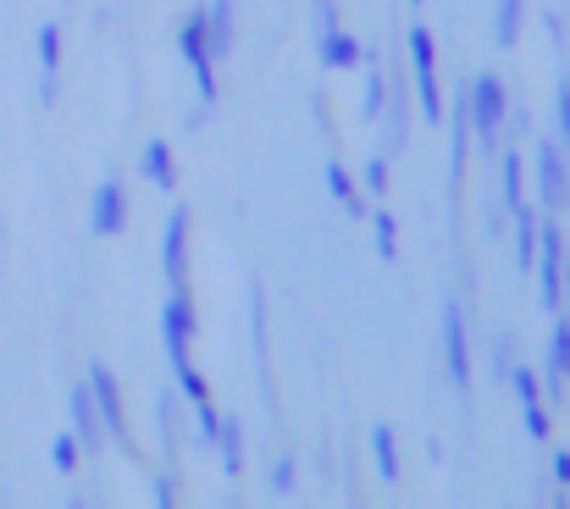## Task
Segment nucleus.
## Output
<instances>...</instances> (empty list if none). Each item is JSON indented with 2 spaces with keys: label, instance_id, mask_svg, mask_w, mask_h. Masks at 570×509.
<instances>
[{
  "label": "nucleus",
  "instance_id": "9b49d317",
  "mask_svg": "<svg viewBox=\"0 0 570 509\" xmlns=\"http://www.w3.org/2000/svg\"><path fill=\"white\" fill-rule=\"evenodd\" d=\"M67 415H72V438L84 443V454H95L100 443H106V427H100V410H95V393H89V382H72Z\"/></svg>",
  "mask_w": 570,
  "mask_h": 509
},
{
  "label": "nucleus",
  "instance_id": "f03ea898",
  "mask_svg": "<svg viewBox=\"0 0 570 509\" xmlns=\"http://www.w3.org/2000/svg\"><path fill=\"white\" fill-rule=\"evenodd\" d=\"M404 45H410V78H416L421 111H427V122H443V89H438V39H432V28H427V23H410Z\"/></svg>",
  "mask_w": 570,
  "mask_h": 509
},
{
  "label": "nucleus",
  "instance_id": "dca6fc26",
  "mask_svg": "<svg viewBox=\"0 0 570 509\" xmlns=\"http://www.w3.org/2000/svg\"><path fill=\"white\" fill-rule=\"evenodd\" d=\"M205 45H211L216 61H227V50H233V0H211L205 6Z\"/></svg>",
  "mask_w": 570,
  "mask_h": 509
},
{
  "label": "nucleus",
  "instance_id": "c9c22d12",
  "mask_svg": "<svg viewBox=\"0 0 570 509\" xmlns=\"http://www.w3.org/2000/svg\"><path fill=\"white\" fill-rule=\"evenodd\" d=\"M410 6H421V0H410Z\"/></svg>",
  "mask_w": 570,
  "mask_h": 509
},
{
  "label": "nucleus",
  "instance_id": "bb28decb",
  "mask_svg": "<svg viewBox=\"0 0 570 509\" xmlns=\"http://www.w3.org/2000/svg\"><path fill=\"white\" fill-rule=\"evenodd\" d=\"M521 415H526V432H532L537 443H548V438H554V421H548V404H543V399L521 404Z\"/></svg>",
  "mask_w": 570,
  "mask_h": 509
},
{
  "label": "nucleus",
  "instance_id": "cd10ccee",
  "mask_svg": "<svg viewBox=\"0 0 570 509\" xmlns=\"http://www.w3.org/2000/svg\"><path fill=\"white\" fill-rule=\"evenodd\" d=\"M294 482H299V471H294V454H283V460L272 465V493H277V498H288V493H294Z\"/></svg>",
  "mask_w": 570,
  "mask_h": 509
},
{
  "label": "nucleus",
  "instance_id": "473e14b6",
  "mask_svg": "<svg viewBox=\"0 0 570 509\" xmlns=\"http://www.w3.org/2000/svg\"><path fill=\"white\" fill-rule=\"evenodd\" d=\"M543 28H548L554 45H565V39H570V28H565V17H559V12H543Z\"/></svg>",
  "mask_w": 570,
  "mask_h": 509
},
{
  "label": "nucleus",
  "instance_id": "9d476101",
  "mask_svg": "<svg viewBox=\"0 0 570 509\" xmlns=\"http://www.w3.org/2000/svg\"><path fill=\"white\" fill-rule=\"evenodd\" d=\"M250 344H255V371H261V399L277 404V382H272V327H266V288H261V277H250Z\"/></svg>",
  "mask_w": 570,
  "mask_h": 509
},
{
  "label": "nucleus",
  "instance_id": "b1692460",
  "mask_svg": "<svg viewBox=\"0 0 570 509\" xmlns=\"http://www.w3.org/2000/svg\"><path fill=\"white\" fill-rule=\"evenodd\" d=\"M78 460H84V443L72 438V432H56V438H50V471L72 476V471H78Z\"/></svg>",
  "mask_w": 570,
  "mask_h": 509
},
{
  "label": "nucleus",
  "instance_id": "e433bc0d",
  "mask_svg": "<svg viewBox=\"0 0 570 509\" xmlns=\"http://www.w3.org/2000/svg\"><path fill=\"white\" fill-rule=\"evenodd\" d=\"M565 382H570V377H565Z\"/></svg>",
  "mask_w": 570,
  "mask_h": 509
},
{
  "label": "nucleus",
  "instance_id": "6ab92c4d",
  "mask_svg": "<svg viewBox=\"0 0 570 509\" xmlns=\"http://www.w3.org/2000/svg\"><path fill=\"white\" fill-rule=\"evenodd\" d=\"M360 72H366V106H360V117H366V122H377L382 100H388V78H382V56L360 50Z\"/></svg>",
  "mask_w": 570,
  "mask_h": 509
},
{
  "label": "nucleus",
  "instance_id": "1a4fd4ad",
  "mask_svg": "<svg viewBox=\"0 0 570 509\" xmlns=\"http://www.w3.org/2000/svg\"><path fill=\"white\" fill-rule=\"evenodd\" d=\"M122 227H128V189H122V178H100L89 194V233L117 238Z\"/></svg>",
  "mask_w": 570,
  "mask_h": 509
},
{
  "label": "nucleus",
  "instance_id": "2f4dec72",
  "mask_svg": "<svg viewBox=\"0 0 570 509\" xmlns=\"http://www.w3.org/2000/svg\"><path fill=\"white\" fill-rule=\"evenodd\" d=\"M554 487H559V504L570 493V449H554Z\"/></svg>",
  "mask_w": 570,
  "mask_h": 509
},
{
  "label": "nucleus",
  "instance_id": "72a5a7b5",
  "mask_svg": "<svg viewBox=\"0 0 570 509\" xmlns=\"http://www.w3.org/2000/svg\"><path fill=\"white\" fill-rule=\"evenodd\" d=\"M493 371H499V382H504V377H510V349H504V344H499V349H493Z\"/></svg>",
  "mask_w": 570,
  "mask_h": 509
},
{
  "label": "nucleus",
  "instance_id": "20e7f679",
  "mask_svg": "<svg viewBox=\"0 0 570 509\" xmlns=\"http://www.w3.org/2000/svg\"><path fill=\"white\" fill-rule=\"evenodd\" d=\"M178 50H183V61H189V72H194L200 106L211 111V106H216V56H211V45H205V6H194V12L183 17V28H178Z\"/></svg>",
  "mask_w": 570,
  "mask_h": 509
},
{
  "label": "nucleus",
  "instance_id": "f704fd0d",
  "mask_svg": "<svg viewBox=\"0 0 570 509\" xmlns=\"http://www.w3.org/2000/svg\"><path fill=\"white\" fill-rule=\"evenodd\" d=\"M565 305H570V244H565Z\"/></svg>",
  "mask_w": 570,
  "mask_h": 509
},
{
  "label": "nucleus",
  "instance_id": "ddd939ff",
  "mask_svg": "<svg viewBox=\"0 0 570 509\" xmlns=\"http://www.w3.org/2000/svg\"><path fill=\"white\" fill-rule=\"evenodd\" d=\"M316 39H321V67H333V72H349V67H360V39L349 34V28H316Z\"/></svg>",
  "mask_w": 570,
  "mask_h": 509
},
{
  "label": "nucleus",
  "instance_id": "423d86ee",
  "mask_svg": "<svg viewBox=\"0 0 570 509\" xmlns=\"http://www.w3.org/2000/svg\"><path fill=\"white\" fill-rule=\"evenodd\" d=\"M532 166H537V200H543L548 211H565L570 205V161H565V150H559V139H537Z\"/></svg>",
  "mask_w": 570,
  "mask_h": 509
},
{
  "label": "nucleus",
  "instance_id": "0eeeda50",
  "mask_svg": "<svg viewBox=\"0 0 570 509\" xmlns=\"http://www.w3.org/2000/svg\"><path fill=\"white\" fill-rule=\"evenodd\" d=\"M189 205H178V211L167 216V233H161V277H167L172 294H183L189 288Z\"/></svg>",
  "mask_w": 570,
  "mask_h": 509
},
{
  "label": "nucleus",
  "instance_id": "2eb2a0df",
  "mask_svg": "<svg viewBox=\"0 0 570 509\" xmlns=\"http://www.w3.org/2000/svg\"><path fill=\"white\" fill-rule=\"evenodd\" d=\"M216 454H222V471L227 476H244V421L238 415H222L216 421Z\"/></svg>",
  "mask_w": 570,
  "mask_h": 509
},
{
  "label": "nucleus",
  "instance_id": "f8f14e48",
  "mask_svg": "<svg viewBox=\"0 0 570 509\" xmlns=\"http://www.w3.org/2000/svg\"><path fill=\"white\" fill-rule=\"evenodd\" d=\"M565 377H570V316L565 310H554V332H548V360H543V388L565 393Z\"/></svg>",
  "mask_w": 570,
  "mask_h": 509
},
{
  "label": "nucleus",
  "instance_id": "c756f323",
  "mask_svg": "<svg viewBox=\"0 0 570 509\" xmlns=\"http://www.w3.org/2000/svg\"><path fill=\"white\" fill-rule=\"evenodd\" d=\"M194 415H200V443H211V438H216V421H222V410H216L211 399H200V404H194Z\"/></svg>",
  "mask_w": 570,
  "mask_h": 509
},
{
  "label": "nucleus",
  "instance_id": "a211bd4d",
  "mask_svg": "<svg viewBox=\"0 0 570 509\" xmlns=\"http://www.w3.org/2000/svg\"><path fill=\"white\" fill-rule=\"evenodd\" d=\"M155 432L167 438V454H178V443H183V415H178V393H172V388L155 393Z\"/></svg>",
  "mask_w": 570,
  "mask_h": 509
},
{
  "label": "nucleus",
  "instance_id": "f257e3e1",
  "mask_svg": "<svg viewBox=\"0 0 570 509\" xmlns=\"http://www.w3.org/2000/svg\"><path fill=\"white\" fill-rule=\"evenodd\" d=\"M465 111H471V128H476V155L499 161V133H504V117H510V89H504L499 72L465 78Z\"/></svg>",
  "mask_w": 570,
  "mask_h": 509
},
{
  "label": "nucleus",
  "instance_id": "4468645a",
  "mask_svg": "<svg viewBox=\"0 0 570 509\" xmlns=\"http://www.w3.org/2000/svg\"><path fill=\"white\" fill-rule=\"evenodd\" d=\"M139 166H144V178H150L161 194L178 189V161H172V144H167V139H150V144H144Z\"/></svg>",
  "mask_w": 570,
  "mask_h": 509
},
{
  "label": "nucleus",
  "instance_id": "7c9ffc66",
  "mask_svg": "<svg viewBox=\"0 0 570 509\" xmlns=\"http://www.w3.org/2000/svg\"><path fill=\"white\" fill-rule=\"evenodd\" d=\"M150 493H155V504H161V509H172V504H178V476H155Z\"/></svg>",
  "mask_w": 570,
  "mask_h": 509
},
{
  "label": "nucleus",
  "instance_id": "39448f33",
  "mask_svg": "<svg viewBox=\"0 0 570 509\" xmlns=\"http://www.w3.org/2000/svg\"><path fill=\"white\" fill-rule=\"evenodd\" d=\"M537 299H543V310H559L565 305V238H559L554 222H537Z\"/></svg>",
  "mask_w": 570,
  "mask_h": 509
},
{
  "label": "nucleus",
  "instance_id": "7ed1b4c3",
  "mask_svg": "<svg viewBox=\"0 0 570 509\" xmlns=\"http://www.w3.org/2000/svg\"><path fill=\"white\" fill-rule=\"evenodd\" d=\"M84 382H89V393H95V410H100V427H106V438H117V449L133 460L139 449H133L128 410H122V388H117V377H111V366H106V360H89Z\"/></svg>",
  "mask_w": 570,
  "mask_h": 509
},
{
  "label": "nucleus",
  "instance_id": "c85d7f7f",
  "mask_svg": "<svg viewBox=\"0 0 570 509\" xmlns=\"http://www.w3.org/2000/svg\"><path fill=\"white\" fill-rule=\"evenodd\" d=\"M366 194H377V200L388 194V155H371L366 161Z\"/></svg>",
  "mask_w": 570,
  "mask_h": 509
},
{
  "label": "nucleus",
  "instance_id": "a878e982",
  "mask_svg": "<svg viewBox=\"0 0 570 509\" xmlns=\"http://www.w3.org/2000/svg\"><path fill=\"white\" fill-rule=\"evenodd\" d=\"M554 122H559V144H565V161H570V78L554 83Z\"/></svg>",
  "mask_w": 570,
  "mask_h": 509
},
{
  "label": "nucleus",
  "instance_id": "393cba45",
  "mask_svg": "<svg viewBox=\"0 0 570 509\" xmlns=\"http://www.w3.org/2000/svg\"><path fill=\"white\" fill-rule=\"evenodd\" d=\"M499 172H504V205L526 200V172H521V150H499Z\"/></svg>",
  "mask_w": 570,
  "mask_h": 509
},
{
  "label": "nucleus",
  "instance_id": "f3484780",
  "mask_svg": "<svg viewBox=\"0 0 570 509\" xmlns=\"http://www.w3.org/2000/svg\"><path fill=\"white\" fill-rule=\"evenodd\" d=\"M371 460H377L382 482H399V476H404V465H399V438H393L388 421H377V427H371Z\"/></svg>",
  "mask_w": 570,
  "mask_h": 509
},
{
  "label": "nucleus",
  "instance_id": "412c9836",
  "mask_svg": "<svg viewBox=\"0 0 570 509\" xmlns=\"http://www.w3.org/2000/svg\"><path fill=\"white\" fill-rule=\"evenodd\" d=\"M521 28H526V0H499V17H493V39H499V50H515Z\"/></svg>",
  "mask_w": 570,
  "mask_h": 509
},
{
  "label": "nucleus",
  "instance_id": "6e6552de",
  "mask_svg": "<svg viewBox=\"0 0 570 509\" xmlns=\"http://www.w3.org/2000/svg\"><path fill=\"white\" fill-rule=\"evenodd\" d=\"M443 366H449L454 388H471V344H465V305L460 299H443Z\"/></svg>",
  "mask_w": 570,
  "mask_h": 509
},
{
  "label": "nucleus",
  "instance_id": "aec40b11",
  "mask_svg": "<svg viewBox=\"0 0 570 509\" xmlns=\"http://www.w3.org/2000/svg\"><path fill=\"white\" fill-rule=\"evenodd\" d=\"M327 189H333V200H338V205H344V216H366V211H371L366 194L355 189V178H349V172H344L338 161H327Z\"/></svg>",
  "mask_w": 570,
  "mask_h": 509
},
{
  "label": "nucleus",
  "instance_id": "4be33fe9",
  "mask_svg": "<svg viewBox=\"0 0 570 509\" xmlns=\"http://www.w3.org/2000/svg\"><path fill=\"white\" fill-rule=\"evenodd\" d=\"M34 56H39V78H61V28L56 23H39Z\"/></svg>",
  "mask_w": 570,
  "mask_h": 509
},
{
  "label": "nucleus",
  "instance_id": "5701e85b",
  "mask_svg": "<svg viewBox=\"0 0 570 509\" xmlns=\"http://www.w3.org/2000/svg\"><path fill=\"white\" fill-rule=\"evenodd\" d=\"M366 216H371V249L382 261H399V222H393V211L382 205V211H366Z\"/></svg>",
  "mask_w": 570,
  "mask_h": 509
}]
</instances>
